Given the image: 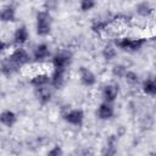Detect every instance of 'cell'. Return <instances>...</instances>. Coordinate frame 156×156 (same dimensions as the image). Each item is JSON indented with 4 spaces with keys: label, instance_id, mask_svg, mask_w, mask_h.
<instances>
[{
    "label": "cell",
    "instance_id": "cell-1",
    "mask_svg": "<svg viewBox=\"0 0 156 156\" xmlns=\"http://www.w3.org/2000/svg\"><path fill=\"white\" fill-rule=\"evenodd\" d=\"M35 29L39 37H46L51 32V15L48 10L38 11L35 18Z\"/></svg>",
    "mask_w": 156,
    "mask_h": 156
},
{
    "label": "cell",
    "instance_id": "cell-2",
    "mask_svg": "<svg viewBox=\"0 0 156 156\" xmlns=\"http://www.w3.org/2000/svg\"><path fill=\"white\" fill-rule=\"evenodd\" d=\"M146 43L145 38H119L118 40H116V46L121 50L124 51H129V52H135L138 50H140L144 44Z\"/></svg>",
    "mask_w": 156,
    "mask_h": 156
},
{
    "label": "cell",
    "instance_id": "cell-3",
    "mask_svg": "<svg viewBox=\"0 0 156 156\" xmlns=\"http://www.w3.org/2000/svg\"><path fill=\"white\" fill-rule=\"evenodd\" d=\"M72 63V54L67 50H60L52 56L54 69H68Z\"/></svg>",
    "mask_w": 156,
    "mask_h": 156
},
{
    "label": "cell",
    "instance_id": "cell-4",
    "mask_svg": "<svg viewBox=\"0 0 156 156\" xmlns=\"http://www.w3.org/2000/svg\"><path fill=\"white\" fill-rule=\"evenodd\" d=\"M63 119L72 126L76 127H80L84 122V112L80 108H72L68 110L65 115H63Z\"/></svg>",
    "mask_w": 156,
    "mask_h": 156
},
{
    "label": "cell",
    "instance_id": "cell-5",
    "mask_svg": "<svg viewBox=\"0 0 156 156\" xmlns=\"http://www.w3.org/2000/svg\"><path fill=\"white\" fill-rule=\"evenodd\" d=\"M9 57H10L15 63H17L20 67H21V66H24V65H27V63H29V61H30V55L28 54V51H27L26 49H23V48H21V46L16 48V49L10 54Z\"/></svg>",
    "mask_w": 156,
    "mask_h": 156
},
{
    "label": "cell",
    "instance_id": "cell-6",
    "mask_svg": "<svg viewBox=\"0 0 156 156\" xmlns=\"http://www.w3.org/2000/svg\"><path fill=\"white\" fill-rule=\"evenodd\" d=\"M67 82V69H54L50 76V85L56 89L63 88Z\"/></svg>",
    "mask_w": 156,
    "mask_h": 156
},
{
    "label": "cell",
    "instance_id": "cell-7",
    "mask_svg": "<svg viewBox=\"0 0 156 156\" xmlns=\"http://www.w3.org/2000/svg\"><path fill=\"white\" fill-rule=\"evenodd\" d=\"M78 73H79L80 83H82L83 85H85V87H93V85H95V83H96V77H95L94 72H93L90 68H88V67H85V66H82V67H79Z\"/></svg>",
    "mask_w": 156,
    "mask_h": 156
},
{
    "label": "cell",
    "instance_id": "cell-8",
    "mask_svg": "<svg viewBox=\"0 0 156 156\" xmlns=\"http://www.w3.org/2000/svg\"><path fill=\"white\" fill-rule=\"evenodd\" d=\"M118 93H119V88H118V85L111 83V84H107V85H105V87L102 88L101 95H102V99H104L105 102H110V104H112V102L117 99Z\"/></svg>",
    "mask_w": 156,
    "mask_h": 156
},
{
    "label": "cell",
    "instance_id": "cell-9",
    "mask_svg": "<svg viewBox=\"0 0 156 156\" xmlns=\"http://www.w3.org/2000/svg\"><path fill=\"white\" fill-rule=\"evenodd\" d=\"M115 115V108H113V105L110 104V102H105L102 101L99 107H98V111H96V116L99 119H102V121H107V119H111Z\"/></svg>",
    "mask_w": 156,
    "mask_h": 156
},
{
    "label": "cell",
    "instance_id": "cell-10",
    "mask_svg": "<svg viewBox=\"0 0 156 156\" xmlns=\"http://www.w3.org/2000/svg\"><path fill=\"white\" fill-rule=\"evenodd\" d=\"M18 69H20V66H18L17 63H15L9 56L5 57V58L1 61V63H0V72H1L4 76H6V77H10V76L15 74Z\"/></svg>",
    "mask_w": 156,
    "mask_h": 156
},
{
    "label": "cell",
    "instance_id": "cell-11",
    "mask_svg": "<svg viewBox=\"0 0 156 156\" xmlns=\"http://www.w3.org/2000/svg\"><path fill=\"white\" fill-rule=\"evenodd\" d=\"M17 122V115L11 111V110H4L2 112H0V124H2L4 127L11 128L16 124Z\"/></svg>",
    "mask_w": 156,
    "mask_h": 156
},
{
    "label": "cell",
    "instance_id": "cell-12",
    "mask_svg": "<svg viewBox=\"0 0 156 156\" xmlns=\"http://www.w3.org/2000/svg\"><path fill=\"white\" fill-rule=\"evenodd\" d=\"M29 84L32 87L37 88H43V87H48L50 84V76L46 73H37L35 76H33L29 80Z\"/></svg>",
    "mask_w": 156,
    "mask_h": 156
},
{
    "label": "cell",
    "instance_id": "cell-13",
    "mask_svg": "<svg viewBox=\"0 0 156 156\" xmlns=\"http://www.w3.org/2000/svg\"><path fill=\"white\" fill-rule=\"evenodd\" d=\"M16 20V10L11 5H6L0 9V21L1 22H13Z\"/></svg>",
    "mask_w": 156,
    "mask_h": 156
},
{
    "label": "cell",
    "instance_id": "cell-14",
    "mask_svg": "<svg viewBox=\"0 0 156 156\" xmlns=\"http://www.w3.org/2000/svg\"><path fill=\"white\" fill-rule=\"evenodd\" d=\"M50 55V49L46 44H39L35 46L34 51H33V58L35 61H43L45 58H48Z\"/></svg>",
    "mask_w": 156,
    "mask_h": 156
},
{
    "label": "cell",
    "instance_id": "cell-15",
    "mask_svg": "<svg viewBox=\"0 0 156 156\" xmlns=\"http://www.w3.org/2000/svg\"><path fill=\"white\" fill-rule=\"evenodd\" d=\"M28 38H29V33L24 26H20L18 28H16V30L13 33V41L17 45L24 44L28 40Z\"/></svg>",
    "mask_w": 156,
    "mask_h": 156
},
{
    "label": "cell",
    "instance_id": "cell-16",
    "mask_svg": "<svg viewBox=\"0 0 156 156\" xmlns=\"http://www.w3.org/2000/svg\"><path fill=\"white\" fill-rule=\"evenodd\" d=\"M35 96L38 101L43 105L48 104L51 99V90L49 87H43V88H37L35 89Z\"/></svg>",
    "mask_w": 156,
    "mask_h": 156
},
{
    "label": "cell",
    "instance_id": "cell-17",
    "mask_svg": "<svg viewBox=\"0 0 156 156\" xmlns=\"http://www.w3.org/2000/svg\"><path fill=\"white\" fill-rule=\"evenodd\" d=\"M117 152V141L115 135H111L107 140V144L102 149V156H115Z\"/></svg>",
    "mask_w": 156,
    "mask_h": 156
},
{
    "label": "cell",
    "instance_id": "cell-18",
    "mask_svg": "<svg viewBox=\"0 0 156 156\" xmlns=\"http://www.w3.org/2000/svg\"><path fill=\"white\" fill-rule=\"evenodd\" d=\"M141 89L144 91V94L146 95H150V96H154L156 94V82L154 78H147L141 84Z\"/></svg>",
    "mask_w": 156,
    "mask_h": 156
},
{
    "label": "cell",
    "instance_id": "cell-19",
    "mask_svg": "<svg viewBox=\"0 0 156 156\" xmlns=\"http://www.w3.org/2000/svg\"><path fill=\"white\" fill-rule=\"evenodd\" d=\"M135 10H136V12H138L140 16H143V17H147V16H150V15L154 12L152 6L150 5V2H146V1L139 2V4L135 6Z\"/></svg>",
    "mask_w": 156,
    "mask_h": 156
},
{
    "label": "cell",
    "instance_id": "cell-20",
    "mask_svg": "<svg viewBox=\"0 0 156 156\" xmlns=\"http://www.w3.org/2000/svg\"><path fill=\"white\" fill-rule=\"evenodd\" d=\"M102 57L107 61H112L116 56H117V50H116V46L115 45H111V44H107L106 46H104L102 49Z\"/></svg>",
    "mask_w": 156,
    "mask_h": 156
},
{
    "label": "cell",
    "instance_id": "cell-21",
    "mask_svg": "<svg viewBox=\"0 0 156 156\" xmlns=\"http://www.w3.org/2000/svg\"><path fill=\"white\" fill-rule=\"evenodd\" d=\"M123 78L130 85H134V84H136L139 82V74L136 72H134V71H127Z\"/></svg>",
    "mask_w": 156,
    "mask_h": 156
},
{
    "label": "cell",
    "instance_id": "cell-22",
    "mask_svg": "<svg viewBox=\"0 0 156 156\" xmlns=\"http://www.w3.org/2000/svg\"><path fill=\"white\" fill-rule=\"evenodd\" d=\"M95 5H96V2L94 0H82L79 2V9H80V11L87 12V11H90L91 9H94Z\"/></svg>",
    "mask_w": 156,
    "mask_h": 156
},
{
    "label": "cell",
    "instance_id": "cell-23",
    "mask_svg": "<svg viewBox=\"0 0 156 156\" xmlns=\"http://www.w3.org/2000/svg\"><path fill=\"white\" fill-rule=\"evenodd\" d=\"M127 71H128V69H127L126 66H123V65H116V66H113V68H112V74H113V77L123 78Z\"/></svg>",
    "mask_w": 156,
    "mask_h": 156
},
{
    "label": "cell",
    "instance_id": "cell-24",
    "mask_svg": "<svg viewBox=\"0 0 156 156\" xmlns=\"http://www.w3.org/2000/svg\"><path fill=\"white\" fill-rule=\"evenodd\" d=\"M91 29L95 33H102V32H105L107 29V22H105V21H98V22H95L93 24Z\"/></svg>",
    "mask_w": 156,
    "mask_h": 156
},
{
    "label": "cell",
    "instance_id": "cell-25",
    "mask_svg": "<svg viewBox=\"0 0 156 156\" xmlns=\"http://www.w3.org/2000/svg\"><path fill=\"white\" fill-rule=\"evenodd\" d=\"M46 156H63V150L60 145H55L48 151Z\"/></svg>",
    "mask_w": 156,
    "mask_h": 156
},
{
    "label": "cell",
    "instance_id": "cell-26",
    "mask_svg": "<svg viewBox=\"0 0 156 156\" xmlns=\"http://www.w3.org/2000/svg\"><path fill=\"white\" fill-rule=\"evenodd\" d=\"M6 46H7V44L5 43V41H2V40H0V54L6 49Z\"/></svg>",
    "mask_w": 156,
    "mask_h": 156
}]
</instances>
